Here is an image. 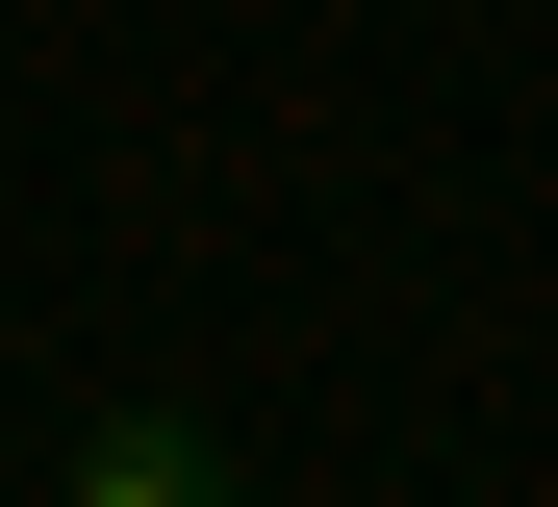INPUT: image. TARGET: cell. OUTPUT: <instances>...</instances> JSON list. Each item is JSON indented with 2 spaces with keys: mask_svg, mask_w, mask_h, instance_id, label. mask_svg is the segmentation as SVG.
<instances>
[{
  "mask_svg": "<svg viewBox=\"0 0 558 507\" xmlns=\"http://www.w3.org/2000/svg\"><path fill=\"white\" fill-rule=\"evenodd\" d=\"M51 507H229V432H204L178 381H128V406H76V482H51Z\"/></svg>",
  "mask_w": 558,
  "mask_h": 507,
  "instance_id": "cell-1",
  "label": "cell"
}]
</instances>
